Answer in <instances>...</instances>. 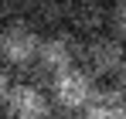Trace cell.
<instances>
[{"instance_id":"obj_1","label":"cell","mask_w":126,"mask_h":119,"mask_svg":"<svg viewBox=\"0 0 126 119\" xmlns=\"http://www.w3.org/2000/svg\"><path fill=\"white\" fill-rule=\"evenodd\" d=\"M126 58V44L116 41L112 34H92V38L79 41V51H75V65H82L92 78H112L116 68Z\"/></svg>"},{"instance_id":"obj_2","label":"cell","mask_w":126,"mask_h":119,"mask_svg":"<svg viewBox=\"0 0 126 119\" xmlns=\"http://www.w3.org/2000/svg\"><path fill=\"white\" fill-rule=\"evenodd\" d=\"M41 44V31L27 17H10L3 20V34H0V61L3 68H31L34 55Z\"/></svg>"},{"instance_id":"obj_3","label":"cell","mask_w":126,"mask_h":119,"mask_svg":"<svg viewBox=\"0 0 126 119\" xmlns=\"http://www.w3.org/2000/svg\"><path fill=\"white\" fill-rule=\"evenodd\" d=\"M75 51H79V38L72 31H51V34H41V44H38V55H34V72L41 82L58 78L62 72H68L75 65Z\"/></svg>"},{"instance_id":"obj_4","label":"cell","mask_w":126,"mask_h":119,"mask_svg":"<svg viewBox=\"0 0 126 119\" xmlns=\"http://www.w3.org/2000/svg\"><path fill=\"white\" fill-rule=\"evenodd\" d=\"M0 109L7 119H48L55 105L38 82H14Z\"/></svg>"},{"instance_id":"obj_5","label":"cell","mask_w":126,"mask_h":119,"mask_svg":"<svg viewBox=\"0 0 126 119\" xmlns=\"http://www.w3.org/2000/svg\"><path fill=\"white\" fill-rule=\"evenodd\" d=\"M95 89V78L85 72L82 65H72L68 72H62L58 78L51 82V99L58 109H72V112H82L89 95Z\"/></svg>"},{"instance_id":"obj_6","label":"cell","mask_w":126,"mask_h":119,"mask_svg":"<svg viewBox=\"0 0 126 119\" xmlns=\"http://www.w3.org/2000/svg\"><path fill=\"white\" fill-rule=\"evenodd\" d=\"M65 27L75 38L102 34V27H109V3L106 0H68Z\"/></svg>"},{"instance_id":"obj_7","label":"cell","mask_w":126,"mask_h":119,"mask_svg":"<svg viewBox=\"0 0 126 119\" xmlns=\"http://www.w3.org/2000/svg\"><path fill=\"white\" fill-rule=\"evenodd\" d=\"M82 116L85 119H126V92L119 85H99L95 82Z\"/></svg>"},{"instance_id":"obj_8","label":"cell","mask_w":126,"mask_h":119,"mask_svg":"<svg viewBox=\"0 0 126 119\" xmlns=\"http://www.w3.org/2000/svg\"><path fill=\"white\" fill-rule=\"evenodd\" d=\"M109 34L126 44V0L112 3V10H109Z\"/></svg>"},{"instance_id":"obj_9","label":"cell","mask_w":126,"mask_h":119,"mask_svg":"<svg viewBox=\"0 0 126 119\" xmlns=\"http://www.w3.org/2000/svg\"><path fill=\"white\" fill-rule=\"evenodd\" d=\"M10 85H14V82H10V72H7V68L0 65V105H3V99H7V92H10Z\"/></svg>"},{"instance_id":"obj_10","label":"cell","mask_w":126,"mask_h":119,"mask_svg":"<svg viewBox=\"0 0 126 119\" xmlns=\"http://www.w3.org/2000/svg\"><path fill=\"white\" fill-rule=\"evenodd\" d=\"M112 78H116V85H119V89L126 92V58H123V65L116 68V75H112Z\"/></svg>"},{"instance_id":"obj_11","label":"cell","mask_w":126,"mask_h":119,"mask_svg":"<svg viewBox=\"0 0 126 119\" xmlns=\"http://www.w3.org/2000/svg\"><path fill=\"white\" fill-rule=\"evenodd\" d=\"M106 3H123V0H106Z\"/></svg>"},{"instance_id":"obj_12","label":"cell","mask_w":126,"mask_h":119,"mask_svg":"<svg viewBox=\"0 0 126 119\" xmlns=\"http://www.w3.org/2000/svg\"><path fill=\"white\" fill-rule=\"evenodd\" d=\"M0 34H3V17H0Z\"/></svg>"},{"instance_id":"obj_13","label":"cell","mask_w":126,"mask_h":119,"mask_svg":"<svg viewBox=\"0 0 126 119\" xmlns=\"http://www.w3.org/2000/svg\"><path fill=\"white\" fill-rule=\"evenodd\" d=\"M0 119H7V116H0Z\"/></svg>"}]
</instances>
